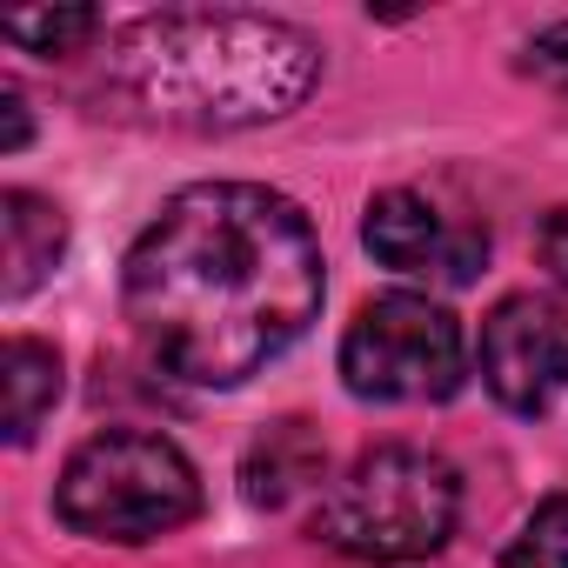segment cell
<instances>
[{"mask_svg":"<svg viewBox=\"0 0 568 568\" xmlns=\"http://www.w3.org/2000/svg\"><path fill=\"white\" fill-rule=\"evenodd\" d=\"M462 475L408 442L368 448L315 508V535L348 561H422L455 535Z\"/></svg>","mask_w":568,"mask_h":568,"instance_id":"cell-3","label":"cell"},{"mask_svg":"<svg viewBox=\"0 0 568 568\" xmlns=\"http://www.w3.org/2000/svg\"><path fill=\"white\" fill-rule=\"evenodd\" d=\"M0 121H8V128H0V148L21 154V148H28V101H21L14 88H0Z\"/></svg>","mask_w":568,"mask_h":568,"instance_id":"cell-15","label":"cell"},{"mask_svg":"<svg viewBox=\"0 0 568 568\" xmlns=\"http://www.w3.org/2000/svg\"><path fill=\"white\" fill-rule=\"evenodd\" d=\"M322 475H328V448H322V435L308 428V422H267L261 435H254V448L241 455V495L254 501V508H288V501H302L308 488H322Z\"/></svg>","mask_w":568,"mask_h":568,"instance_id":"cell-8","label":"cell"},{"mask_svg":"<svg viewBox=\"0 0 568 568\" xmlns=\"http://www.w3.org/2000/svg\"><path fill=\"white\" fill-rule=\"evenodd\" d=\"M535 247H541V267H548L555 281H568V207H555V214L541 221Z\"/></svg>","mask_w":568,"mask_h":568,"instance_id":"cell-14","label":"cell"},{"mask_svg":"<svg viewBox=\"0 0 568 568\" xmlns=\"http://www.w3.org/2000/svg\"><path fill=\"white\" fill-rule=\"evenodd\" d=\"M322 308L308 214L254 181L181 187L128 247V322L148 355L201 388L261 375Z\"/></svg>","mask_w":568,"mask_h":568,"instance_id":"cell-1","label":"cell"},{"mask_svg":"<svg viewBox=\"0 0 568 568\" xmlns=\"http://www.w3.org/2000/svg\"><path fill=\"white\" fill-rule=\"evenodd\" d=\"M322 81V48L267 14H161L134 21L101 61V101L154 128H261L295 114Z\"/></svg>","mask_w":568,"mask_h":568,"instance_id":"cell-2","label":"cell"},{"mask_svg":"<svg viewBox=\"0 0 568 568\" xmlns=\"http://www.w3.org/2000/svg\"><path fill=\"white\" fill-rule=\"evenodd\" d=\"M362 241L382 267L395 274H422V281H475V267L488 261V227L448 214L442 201H428L422 187H388L368 201Z\"/></svg>","mask_w":568,"mask_h":568,"instance_id":"cell-7","label":"cell"},{"mask_svg":"<svg viewBox=\"0 0 568 568\" xmlns=\"http://www.w3.org/2000/svg\"><path fill=\"white\" fill-rule=\"evenodd\" d=\"M0 241H8V274H0V288H8L14 302L34 295L41 281L61 267L68 254V214L28 187H8L0 194Z\"/></svg>","mask_w":568,"mask_h":568,"instance_id":"cell-9","label":"cell"},{"mask_svg":"<svg viewBox=\"0 0 568 568\" xmlns=\"http://www.w3.org/2000/svg\"><path fill=\"white\" fill-rule=\"evenodd\" d=\"M0 34H8L14 48H28V54H81V48L101 34V14H94V8H68V14H8V21H0Z\"/></svg>","mask_w":568,"mask_h":568,"instance_id":"cell-11","label":"cell"},{"mask_svg":"<svg viewBox=\"0 0 568 568\" xmlns=\"http://www.w3.org/2000/svg\"><path fill=\"white\" fill-rule=\"evenodd\" d=\"M481 382L508 415H541L568 382V308L548 295H508L481 322Z\"/></svg>","mask_w":568,"mask_h":568,"instance_id":"cell-6","label":"cell"},{"mask_svg":"<svg viewBox=\"0 0 568 568\" xmlns=\"http://www.w3.org/2000/svg\"><path fill=\"white\" fill-rule=\"evenodd\" d=\"M462 375V322L428 295H375L342 335V382L362 402H448Z\"/></svg>","mask_w":568,"mask_h":568,"instance_id":"cell-5","label":"cell"},{"mask_svg":"<svg viewBox=\"0 0 568 568\" xmlns=\"http://www.w3.org/2000/svg\"><path fill=\"white\" fill-rule=\"evenodd\" d=\"M521 68H528V74H541L548 88H568V21L541 28V34L521 48Z\"/></svg>","mask_w":568,"mask_h":568,"instance_id":"cell-13","label":"cell"},{"mask_svg":"<svg viewBox=\"0 0 568 568\" xmlns=\"http://www.w3.org/2000/svg\"><path fill=\"white\" fill-rule=\"evenodd\" d=\"M54 508L74 535L94 541H154L174 535L181 521H194L201 508V481L194 462L148 428H108L94 442H81L61 468Z\"/></svg>","mask_w":568,"mask_h":568,"instance_id":"cell-4","label":"cell"},{"mask_svg":"<svg viewBox=\"0 0 568 568\" xmlns=\"http://www.w3.org/2000/svg\"><path fill=\"white\" fill-rule=\"evenodd\" d=\"M501 568H568V495H548L521 521V535L508 541Z\"/></svg>","mask_w":568,"mask_h":568,"instance_id":"cell-12","label":"cell"},{"mask_svg":"<svg viewBox=\"0 0 568 568\" xmlns=\"http://www.w3.org/2000/svg\"><path fill=\"white\" fill-rule=\"evenodd\" d=\"M0 375H8V442H34L61 402V355L34 335H14L0 348Z\"/></svg>","mask_w":568,"mask_h":568,"instance_id":"cell-10","label":"cell"}]
</instances>
